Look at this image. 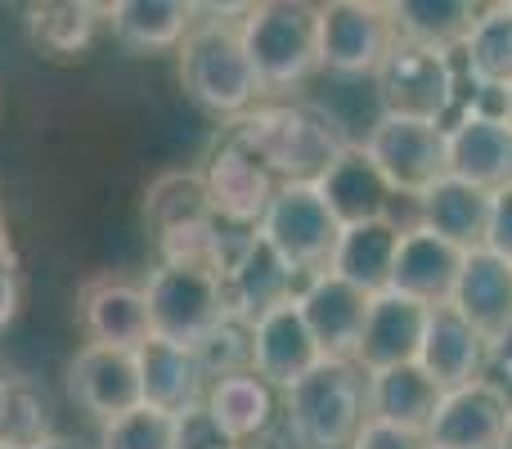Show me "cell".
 <instances>
[{
	"mask_svg": "<svg viewBox=\"0 0 512 449\" xmlns=\"http://www.w3.org/2000/svg\"><path fill=\"white\" fill-rule=\"evenodd\" d=\"M176 54L180 81L198 108L216 117H234V122L256 108L265 86L256 77L248 50H243L239 18H198Z\"/></svg>",
	"mask_w": 512,
	"mask_h": 449,
	"instance_id": "6da1fadb",
	"label": "cell"
},
{
	"mask_svg": "<svg viewBox=\"0 0 512 449\" xmlns=\"http://www.w3.org/2000/svg\"><path fill=\"white\" fill-rule=\"evenodd\" d=\"M234 131L261 153L279 185H315L346 149L337 122L310 104H256L234 122Z\"/></svg>",
	"mask_w": 512,
	"mask_h": 449,
	"instance_id": "7a4b0ae2",
	"label": "cell"
},
{
	"mask_svg": "<svg viewBox=\"0 0 512 449\" xmlns=\"http://www.w3.org/2000/svg\"><path fill=\"white\" fill-rule=\"evenodd\" d=\"M283 418L301 449H351L369 418L364 373L351 360H319L297 387L283 391Z\"/></svg>",
	"mask_w": 512,
	"mask_h": 449,
	"instance_id": "3957f363",
	"label": "cell"
},
{
	"mask_svg": "<svg viewBox=\"0 0 512 449\" xmlns=\"http://www.w3.org/2000/svg\"><path fill=\"white\" fill-rule=\"evenodd\" d=\"M239 32L265 90L297 86L319 68V5H306V0L248 5Z\"/></svg>",
	"mask_w": 512,
	"mask_h": 449,
	"instance_id": "277c9868",
	"label": "cell"
},
{
	"mask_svg": "<svg viewBox=\"0 0 512 449\" xmlns=\"http://www.w3.org/2000/svg\"><path fill=\"white\" fill-rule=\"evenodd\" d=\"M256 234L301 274V283H310L315 274H328L342 225L333 221V212H328L315 185H279Z\"/></svg>",
	"mask_w": 512,
	"mask_h": 449,
	"instance_id": "5b68a950",
	"label": "cell"
},
{
	"mask_svg": "<svg viewBox=\"0 0 512 449\" xmlns=\"http://www.w3.org/2000/svg\"><path fill=\"white\" fill-rule=\"evenodd\" d=\"M144 301H149L153 337L189 346V351L225 315L221 274L194 270V265H153L149 279H144Z\"/></svg>",
	"mask_w": 512,
	"mask_h": 449,
	"instance_id": "8992f818",
	"label": "cell"
},
{
	"mask_svg": "<svg viewBox=\"0 0 512 449\" xmlns=\"http://www.w3.org/2000/svg\"><path fill=\"white\" fill-rule=\"evenodd\" d=\"M364 153L373 158V167L382 171V180L391 185V194L423 198L445 171V126L441 122H418V117H391L382 113L364 135Z\"/></svg>",
	"mask_w": 512,
	"mask_h": 449,
	"instance_id": "52a82bcc",
	"label": "cell"
},
{
	"mask_svg": "<svg viewBox=\"0 0 512 449\" xmlns=\"http://www.w3.org/2000/svg\"><path fill=\"white\" fill-rule=\"evenodd\" d=\"M198 176H203V189H207L212 212L221 216V221L239 225V229L261 225L265 207H270L274 189H279L274 171L265 167L261 153H256L252 144L234 131V126L212 144V153H207V162H203Z\"/></svg>",
	"mask_w": 512,
	"mask_h": 449,
	"instance_id": "ba28073f",
	"label": "cell"
},
{
	"mask_svg": "<svg viewBox=\"0 0 512 449\" xmlns=\"http://www.w3.org/2000/svg\"><path fill=\"white\" fill-rule=\"evenodd\" d=\"M396 45L387 5L373 0H328L319 5V68L337 77H373Z\"/></svg>",
	"mask_w": 512,
	"mask_h": 449,
	"instance_id": "9c48e42d",
	"label": "cell"
},
{
	"mask_svg": "<svg viewBox=\"0 0 512 449\" xmlns=\"http://www.w3.org/2000/svg\"><path fill=\"white\" fill-rule=\"evenodd\" d=\"M378 81L382 113L391 117H418V122H441L454 108V68L445 54L418 50L409 41H396L382 68L373 72Z\"/></svg>",
	"mask_w": 512,
	"mask_h": 449,
	"instance_id": "30bf717a",
	"label": "cell"
},
{
	"mask_svg": "<svg viewBox=\"0 0 512 449\" xmlns=\"http://www.w3.org/2000/svg\"><path fill=\"white\" fill-rule=\"evenodd\" d=\"M512 396L495 378H477L441 396L436 418L427 423L432 449H504Z\"/></svg>",
	"mask_w": 512,
	"mask_h": 449,
	"instance_id": "8fae6325",
	"label": "cell"
},
{
	"mask_svg": "<svg viewBox=\"0 0 512 449\" xmlns=\"http://www.w3.org/2000/svg\"><path fill=\"white\" fill-rule=\"evenodd\" d=\"M68 396L95 418L99 427L113 418L131 414L144 405L140 391V364L135 351H117V346H95L86 342L68 360Z\"/></svg>",
	"mask_w": 512,
	"mask_h": 449,
	"instance_id": "7c38bea8",
	"label": "cell"
},
{
	"mask_svg": "<svg viewBox=\"0 0 512 449\" xmlns=\"http://www.w3.org/2000/svg\"><path fill=\"white\" fill-rule=\"evenodd\" d=\"M301 292V274L265 243L261 234H252L243 243V252L230 261V270L221 274V297L225 310L239 319L256 324L261 315H270L274 306H288Z\"/></svg>",
	"mask_w": 512,
	"mask_h": 449,
	"instance_id": "4fadbf2b",
	"label": "cell"
},
{
	"mask_svg": "<svg viewBox=\"0 0 512 449\" xmlns=\"http://www.w3.org/2000/svg\"><path fill=\"white\" fill-rule=\"evenodd\" d=\"M297 310H301V319H306V328L324 360L355 364L364 319H369V297H364L360 288L342 283L337 274H315L310 283H301Z\"/></svg>",
	"mask_w": 512,
	"mask_h": 449,
	"instance_id": "5bb4252c",
	"label": "cell"
},
{
	"mask_svg": "<svg viewBox=\"0 0 512 449\" xmlns=\"http://www.w3.org/2000/svg\"><path fill=\"white\" fill-rule=\"evenodd\" d=\"M427 315H432V306H423V301L405 297L396 288L369 297V319H364L360 333L355 369L378 373V369H396V364H414L427 333Z\"/></svg>",
	"mask_w": 512,
	"mask_h": 449,
	"instance_id": "9a60e30c",
	"label": "cell"
},
{
	"mask_svg": "<svg viewBox=\"0 0 512 449\" xmlns=\"http://www.w3.org/2000/svg\"><path fill=\"white\" fill-rule=\"evenodd\" d=\"M445 171L486 194L512 185V122L459 113V122L445 126Z\"/></svg>",
	"mask_w": 512,
	"mask_h": 449,
	"instance_id": "2e32d148",
	"label": "cell"
},
{
	"mask_svg": "<svg viewBox=\"0 0 512 449\" xmlns=\"http://www.w3.org/2000/svg\"><path fill=\"white\" fill-rule=\"evenodd\" d=\"M319 360H324V355H319V346H315V337H310L306 319H301L297 301L274 306L270 315H261L252 324V373L270 391L297 387Z\"/></svg>",
	"mask_w": 512,
	"mask_h": 449,
	"instance_id": "e0dca14e",
	"label": "cell"
},
{
	"mask_svg": "<svg viewBox=\"0 0 512 449\" xmlns=\"http://www.w3.org/2000/svg\"><path fill=\"white\" fill-rule=\"evenodd\" d=\"M77 319L95 346H117V351H140L153 337L149 301L144 283L126 279H90L77 292Z\"/></svg>",
	"mask_w": 512,
	"mask_h": 449,
	"instance_id": "ac0fdd59",
	"label": "cell"
},
{
	"mask_svg": "<svg viewBox=\"0 0 512 449\" xmlns=\"http://www.w3.org/2000/svg\"><path fill=\"white\" fill-rule=\"evenodd\" d=\"M418 364H423L427 378H432L441 391H454V387H468V382H477L481 373H486L490 346L454 306H432L423 346H418Z\"/></svg>",
	"mask_w": 512,
	"mask_h": 449,
	"instance_id": "d6986e66",
	"label": "cell"
},
{
	"mask_svg": "<svg viewBox=\"0 0 512 449\" xmlns=\"http://www.w3.org/2000/svg\"><path fill=\"white\" fill-rule=\"evenodd\" d=\"M319 198L328 203L337 225H364V221H387L391 212V185L382 180V171L373 167V158L364 153V144H346L328 171L315 180Z\"/></svg>",
	"mask_w": 512,
	"mask_h": 449,
	"instance_id": "ffe728a7",
	"label": "cell"
},
{
	"mask_svg": "<svg viewBox=\"0 0 512 449\" xmlns=\"http://www.w3.org/2000/svg\"><path fill=\"white\" fill-rule=\"evenodd\" d=\"M450 306L486 337V346L504 342L512 333V265L499 261L495 252L477 247L463 256L459 283H454Z\"/></svg>",
	"mask_w": 512,
	"mask_h": 449,
	"instance_id": "44dd1931",
	"label": "cell"
},
{
	"mask_svg": "<svg viewBox=\"0 0 512 449\" xmlns=\"http://www.w3.org/2000/svg\"><path fill=\"white\" fill-rule=\"evenodd\" d=\"M463 256H468L463 247L445 243L441 234L418 225V229H409V234H400L391 288L423 301V306H450L454 283H459V270H463Z\"/></svg>",
	"mask_w": 512,
	"mask_h": 449,
	"instance_id": "7402d4cb",
	"label": "cell"
},
{
	"mask_svg": "<svg viewBox=\"0 0 512 449\" xmlns=\"http://www.w3.org/2000/svg\"><path fill=\"white\" fill-rule=\"evenodd\" d=\"M135 364H140V391H144V405L149 409H162V414L176 418V414H185V409L203 405L207 373L189 346L149 337V342L135 351Z\"/></svg>",
	"mask_w": 512,
	"mask_h": 449,
	"instance_id": "603a6c76",
	"label": "cell"
},
{
	"mask_svg": "<svg viewBox=\"0 0 512 449\" xmlns=\"http://www.w3.org/2000/svg\"><path fill=\"white\" fill-rule=\"evenodd\" d=\"M445 391L427 378L423 364H396V369H378L364 373V405H369V418L391 427H409V432H423L436 418V405H441Z\"/></svg>",
	"mask_w": 512,
	"mask_h": 449,
	"instance_id": "cb8c5ba5",
	"label": "cell"
},
{
	"mask_svg": "<svg viewBox=\"0 0 512 449\" xmlns=\"http://www.w3.org/2000/svg\"><path fill=\"white\" fill-rule=\"evenodd\" d=\"M481 9L486 5H472V0H400V5H387V14L391 27H396V41H409L418 50L450 59L477 32Z\"/></svg>",
	"mask_w": 512,
	"mask_h": 449,
	"instance_id": "d4e9b609",
	"label": "cell"
},
{
	"mask_svg": "<svg viewBox=\"0 0 512 449\" xmlns=\"http://www.w3.org/2000/svg\"><path fill=\"white\" fill-rule=\"evenodd\" d=\"M396 247H400V229L391 221H364V225H346L337 234L333 261L328 274H337L342 283L360 288L364 297H378L391 288V270H396Z\"/></svg>",
	"mask_w": 512,
	"mask_h": 449,
	"instance_id": "484cf974",
	"label": "cell"
},
{
	"mask_svg": "<svg viewBox=\"0 0 512 449\" xmlns=\"http://www.w3.org/2000/svg\"><path fill=\"white\" fill-rule=\"evenodd\" d=\"M418 225L441 234L445 243L477 252L486 247V225H490V194L468 180L441 176L423 198H418Z\"/></svg>",
	"mask_w": 512,
	"mask_h": 449,
	"instance_id": "4316f807",
	"label": "cell"
},
{
	"mask_svg": "<svg viewBox=\"0 0 512 449\" xmlns=\"http://www.w3.org/2000/svg\"><path fill=\"white\" fill-rule=\"evenodd\" d=\"M104 18L126 50H180L189 27L198 23V5L189 0H117V5H104Z\"/></svg>",
	"mask_w": 512,
	"mask_h": 449,
	"instance_id": "83f0119b",
	"label": "cell"
},
{
	"mask_svg": "<svg viewBox=\"0 0 512 449\" xmlns=\"http://www.w3.org/2000/svg\"><path fill=\"white\" fill-rule=\"evenodd\" d=\"M203 405L239 445L265 436L270 423H274V391L265 387L256 373H234V378L212 382L207 396H203Z\"/></svg>",
	"mask_w": 512,
	"mask_h": 449,
	"instance_id": "f1b7e54d",
	"label": "cell"
},
{
	"mask_svg": "<svg viewBox=\"0 0 512 449\" xmlns=\"http://www.w3.org/2000/svg\"><path fill=\"white\" fill-rule=\"evenodd\" d=\"M212 203H207V189L198 171H171V176H158L149 185V198H144V221H149L153 243L167 234H180V229H194L203 221H212Z\"/></svg>",
	"mask_w": 512,
	"mask_h": 449,
	"instance_id": "f546056e",
	"label": "cell"
},
{
	"mask_svg": "<svg viewBox=\"0 0 512 449\" xmlns=\"http://www.w3.org/2000/svg\"><path fill=\"white\" fill-rule=\"evenodd\" d=\"M104 18L99 5L86 0H45V5H27V32L54 59H72L95 41V27Z\"/></svg>",
	"mask_w": 512,
	"mask_h": 449,
	"instance_id": "4dcf8cb0",
	"label": "cell"
},
{
	"mask_svg": "<svg viewBox=\"0 0 512 449\" xmlns=\"http://www.w3.org/2000/svg\"><path fill=\"white\" fill-rule=\"evenodd\" d=\"M459 54L477 86H512V0L481 9L477 32Z\"/></svg>",
	"mask_w": 512,
	"mask_h": 449,
	"instance_id": "1f68e13d",
	"label": "cell"
},
{
	"mask_svg": "<svg viewBox=\"0 0 512 449\" xmlns=\"http://www.w3.org/2000/svg\"><path fill=\"white\" fill-rule=\"evenodd\" d=\"M50 405L45 391H36L27 378L0 382V445L9 449H36L50 441Z\"/></svg>",
	"mask_w": 512,
	"mask_h": 449,
	"instance_id": "d6a6232c",
	"label": "cell"
},
{
	"mask_svg": "<svg viewBox=\"0 0 512 449\" xmlns=\"http://www.w3.org/2000/svg\"><path fill=\"white\" fill-rule=\"evenodd\" d=\"M194 355L207 373V387L221 378H234V373H252V324L225 310L221 324L194 346Z\"/></svg>",
	"mask_w": 512,
	"mask_h": 449,
	"instance_id": "836d02e7",
	"label": "cell"
},
{
	"mask_svg": "<svg viewBox=\"0 0 512 449\" xmlns=\"http://www.w3.org/2000/svg\"><path fill=\"white\" fill-rule=\"evenodd\" d=\"M99 449H176V418L140 405L99 427Z\"/></svg>",
	"mask_w": 512,
	"mask_h": 449,
	"instance_id": "e575fe53",
	"label": "cell"
},
{
	"mask_svg": "<svg viewBox=\"0 0 512 449\" xmlns=\"http://www.w3.org/2000/svg\"><path fill=\"white\" fill-rule=\"evenodd\" d=\"M176 449H239V441L207 414V405H194L176 414Z\"/></svg>",
	"mask_w": 512,
	"mask_h": 449,
	"instance_id": "d590c367",
	"label": "cell"
},
{
	"mask_svg": "<svg viewBox=\"0 0 512 449\" xmlns=\"http://www.w3.org/2000/svg\"><path fill=\"white\" fill-rule=\"evenodd\" d=\"M351 449H432L423 432H409V427H391L378 418H364V427L355 432Z\"/></svg>",
	"mask_w": 512,
	"mask_h": 449,
	"instance_id": "8d00e7d4",
	"label": "cell"
},
{
	"mask_svg": "<svg viewBox=\"0 0 512 449\" xmlns=\"http://www.w3.org/2000/svg\"><path fill=\"white\" fill-rule=\"evenodd\" d=\"M486 252L512 265V185L490 194V225H486Z\"/></svg>",
	"mask_w": 512,
	"mask_h": 449,
	"instance_id": "74e56055",
	"label": "cell"
},
{
	"mask_svg": "<svg viewBox=\"0 0 512 449\" xmlns=\"http://www.w3.org/2000/svg\"><path fill=\"white\" fill-rule=\"evenodd\" d=\"M18 297H23L18 261H14V252H0V328L14 324V315H18Z\"/></svg>",
	"mask_w": 512,
	"mask_h": 449,
	"instance_id": "f35d334b",
	"label": "cell"
},
{
	"mask_svg": "<svg viewBox=\"0 0 512 449\" xmlns=\"http://www.w3.org/2000/svg\"><path fill=\"white\" fill-rule=\"evenodd\" d=\"M36 449H81L77 441H68V436H50V441H41Z\"/></svg>",
	"mask_w": 512,
	"mask_h": 449,
	"instance_id": "ab89813d",
	"label": "cell"
},
{
	"mask_svg": "<svg viewBox=\"0 0 512 449\" xmlns=\"http://www.w3.org/2000/svg\"><path fill=\"white\" fill-rule=\"evenodd\" d=\"M239 449H283L279 441H270V436H256V441H243Z\"/></svg>",
	"mask_w": 512,
	"mask_h": 449,
	"instance_id": "60d3db41",
	"label": "cell"
},
{
	"mask_svg": "<svg viewBox=\"0 0 512 449\" xmlns=\"http://www.w3.org/2000/svg\"><path fill=\"white\" fill-rule=\"evenodd\" d=\"M0 252H9V225H5V212H0Z\"/></svg>",
	"mask_w": 512,
	"mask_h": 449,
	"instance_id": "b9f144b4",
	"label": "cell"
},
{
	"mask_svg": "<svg viewBox=\"0 0 512 449\" xmlns=\"http://www.w3.org/2000/svg\"><path fill=\"white\" fill-rule=\"evenodd\" d=\"M504 449H512V414H508V432H504Z\"/></svg>",
	"mask_w": 512,
	"mask_h": 449,
	"instance_id": "7bdbcfd3",
	"label": "cell"
},
{
	"mask_svg": "<svg viewBox=\"0 0 512 449\" xmlns=\"http://www.w3.org/2000/svg\"><path fill=\"white\" fill-rule=\"evenodd\" d=\"M508 122H512V86H508Z\"/></svg>",
	"mask_w": 512,
	"mask_h": 449,
	"instance_id": "ee69618b",
	"label": "cell"
},
{
	"mask_svg": "<svg viewBox=\"0 0 512 449\" xmlns=\"http://www.w3.org/2000/svg\"><path fill=\"white\" fill-rule=\"evenodd\" d=\"M0 449H9V445H0Z\"/></svg>",
	"mask_w": 512,
	"mask_h": 449,
	"instance_id": "f6af8a7d",
	"label": "cell"
}]
</instances>
